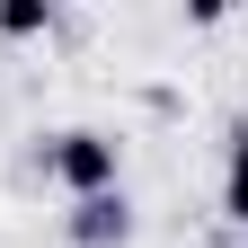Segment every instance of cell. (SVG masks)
<instances>
[{
    "instance_id": "obj_1",
    "label": "cell",
    "mask_w": 248,
    "mask_h": 248,
    "mask_svg": "<svg viewBox=\"0 0 248 248\" xmlns=\"http://www.w3.org/2000/svg\"><path fill=\"white\" fill-rule=\"evenodd\" d=\"M53 177H62V186H80V195H107V186H115V142H98V133H62Z\"/></svg>"
},
{
    "instance_id": "obj_2",
    "label": "cell",
    "mask_w": 248,
    "mask_h": 248,
    "mask_svg": "<svg viewBox=\"0 0 248 248\" xmlns=\"http://www.w3.org/2000/svg\"><path fill=\"white\" fill-rule=\"evenodd\" d=\"M71 231H80V248H107V239H124V204H115V195H89Z\"/></svg>"
},
{
    "instance_id": "obj_3",
    "label": "cell",
    "mask_w": 248,
    "mask_h": 248,
    "mask_svg": "<svg viewBox=\"0 0 248 248\" xmlns=\"http://www.w3.org/2000/svg\"><path fill=\"white\" fill-rule=\"evenodd\" d=\"M231 213H239V222H248V133L231 142Z\"/></svg>"
},
{
    "instance_id": "obj_4",
    "label": "cell",
    "mask_w": 248,
    "mask_h": 248,
    "mask_svg": "<svg viewBox=\"0 0 248 248\" xmlns=\"http://www.w3.org/2000/svg\"><path fill=\"white\" fill-rule=\"evenodd\" d=\"M0 27H9V36H36V27H45V9H36V0H18V9H0Z\"/></svg>"
}]
</instances>
